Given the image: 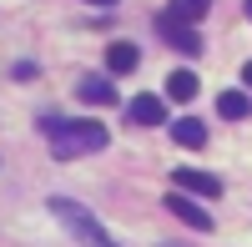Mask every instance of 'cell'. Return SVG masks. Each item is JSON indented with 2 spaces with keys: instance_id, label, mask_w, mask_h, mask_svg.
<instances>
[{
  "instance_id": "13",
  "label": "cell",
  "mask_w": 252,
  "mask_h": 247,
  "mask_svg": "<svg viewBox=\"0 0 252 247\" xmlns=\"http://www.w3.org/2000/svg\"><path fill=\"white\" fill-rule=\"evenodd\" d=\"M242 86L252 91V61H247V66H242Z\"/></svg>"
},
{
  "instance_id": "1",
  "label": "cell",
  "mask_w": 252,
  "mask_h": 247,
  "mask_svg": "<svg viewBox=\"0 0 252 247\" xmlns=\"http://www.w3.org/2000/svg\"><path fill=\"white\" fill-rule=\"evenodd\" d=\"M111 131L101 121H56L51 126V156L56 161H71V156H91V152H106Z\"/></svg>"
},
{
  "instance_id": "11",
  "label": "cell",
  "mask_w": 252,
  "mask_h": 247,
  "mask_svg": "<svg viewBox=\"0 0 252 247\" xmlns=\"http://www.w3.org/2000/svg\"><path fill=\"white\" fill-rule=\"evenodd\" d=\"M172 136L182 141V147H192V152H197V147H207V126H202L197 116H182L177 126H172Z\"/></svg>"
},
{
  "instance_id": "3",
  "label": "cell",
  "mask_w": 252,
  "mask_h": 247,
  "mask_svg": "<svg viewBox=\"0 0 252 247\" xmlns=\"http://www.w3.org/2000/svg\"><path fill=\"white\" fill-rule=\"evenodd\" d=\"M157 31H161V40H172L182 56H202V35L187 26V20H177V15H157Z\"/></svg>"
},
{
  "instance_id": "7",
  "label": "cell",
  "mask_w": 252,
  "mask_h": 247,
  "mask_svg": "<svg viewBox=\"0 0 252 247\" xmlns=\"http://www.w3.org/2000/svg\"><path fill=\"white\" fill-rule=\"evenodd\" d=\"M217 116L247 121V116H252V96H247V91H217Z\"/></svg>"
},
{
  "instance_id": "14",
  "label": "cell",
  "mask_w": 252,
  "mask_h": 247,
  "mask_svg": "<svg viewBox=\"0 0 252 247\" xmlns=\"http://www.w3.org/2000/svg\"><path fill=\"white\" fill-rule=\"evenodd\" d=\"M91 5H116V0H91Z\"/></svg>"
},
{
  "instance_id": "15",
  "label": "cell",
  "mask_w": 252,
  "mask_h": 247,
  "mask_svg": "<svg viewBox=\"0 0 252 247\" xmlns=\"http://www.w3.org/2000/svg\"><path fill=\"white\" fill-rule=\"evenodd\" d=\"M247 20H252V0H247Z\"/></svg>"
},
{
  "instance_id": "8",
  "label": "cell",
  "mask_w": 252,
  "mask_h": 247,
  "mask_svg": "<svg viewBox=\"0 0 252 247\" xmlns=\"http://www.w3.org/2000/svg\"><path fill=\"white\" fill-rule=\"evenodd\" d=\"M76 96L91 101V106H116V86H111V81H101V76H86V81L76 86Z\"/></svg>"
},
{
  "instance_id": "12",
  "label": "cell",
  "mask_w": 252,
  "mask_h": 247,
  "mask_svg": "<svg viewBox=\"0 0 252 247\" xmlns=\"http://www.w3.org/2000/svg\"><path fill=\"white\" fill-rule=\"evenodd\" d=\"M212 10V0H166V15H177V20H187V26H197V20Z\"/></svg>"
},
{
  "instance_id": "2",
  "label": "cell",
  "mask_w": 252,
  "mask_h": 247,
  "mask_svg": "<svg viewBox=\"0 0 252 247\" xmlns=\"http://www.w3.org/2000/svg\"><path fill=\"white\" fill-rule=\"evenodd\" d=\"M51 212L66 222V232H71L76 242H86V247H121V242H116L106 227H101V222H96L86 207H81V202H71V197H51Z\"/></svg>"
},
{
  "instance_id": "5",
  "label": "cell",
  "mask_w": 252,
  "mask_h": 247,
  "mask_svg": "<svg viewBox=\"0 0 252 247\" xmlns=\"http://www.w3.org/2000/svg\"><path fill=\"white\" fill-rule=\"evenodd\" d=\"M166 212H172V217H182L192 232H212V217H207L192 197H182V192H172V197H166Z\"/></svg>"
},
{
  "instance_id": "6",
  "label": "cell",
  "mask_w": 252,
  "mask_h": 247,
  "mask_svg": "<svg viewBox=\"0 0 252 247\" xmlns=\"http://www.w3.org/2000/svg\"><path fill=\"white\" fill-rule=\"evenodd\" d=\"M126 121H131V126H161V121H166L161 96H136V101H126Z\"/></svg>"
},
{
  "instance_id": "9",
  "label": "cell",
  "mask_w": 252,
  "mask_h": 247,
  "mask_svg": "<svg viewBox=\"0 0 252 247\" xmlns=\"http://www.w3.org/2000/svg\"><path fill=\"white\" fill-rule=\"evenodd\" d=\"M197 91H202L197 71H172V76H166V96H172V101H192Z\"/></svg>"
},
{
  "instance_id": "4",
  "label": "cell",
  "mask_w": 252,
  "mask_h": 247,
  "mask_svg": "<svg viewBox=\"0 0 252 247\" xmlns=\"http://www.w3.org/2000/svg\"><path fill=\"white\" fill-rule=\"evenodd\" d=\"M172 182H177V192H197V197H222V182H217L212 172H202V167H177V172H172Z\"/></svg>"
},
{
  "instance_id": "10",
  "label": "cell",
  "mask_w": 252,
  "mask_h": 247,
  "mask_svg": "<svg viewBox=\"0 0 252 247\" xmlns=\"http://www.w3.org/2000/svg\"><path fill=\"white\" fill-rule=\"evenodd\" d=\"M106 66H111V76H131L136 71V46L131 40H116V46L106 51Z\"/></svg>"
}]
</instances>
